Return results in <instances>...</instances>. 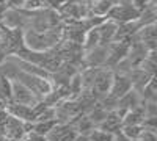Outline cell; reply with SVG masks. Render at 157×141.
<instances>
[{
    "instance_id": "obj_1",
    "label": "cell",
    "mask_w": 157,
    "mask_h": 141,
    "mask_svg": "<svg viewBox=\"0 0 157 141\" xmlns=\"http://www.w3.org/2000/svg\"><path fill=\"white\" fill-rule=\"evenodd\" d=\"M22 38L25 49L32 50V52H47V50L55 49L63 41V24L43 33L33 30H24Z\"/></svg>"
},
{
    "instance_id": "obj_2",
    "label": "cell",
    "mask_w": 157,
    "mask_h": 141,
    "mask_svg": "<svg viewBox=\"0 0 157 141\" xmlns=\"http://www.w3.org/2000/svg\"><path fill=\"white\" fill-rule=\"evenodd\" d=\"M14 80H17L19 83H22L25 88H29L39 100H43L52 91V89H54V85H52L50 80L43 79V77H38V75L27 74V72H24V71H19L17 72Z\"/></svg>"
},
{
    "instance_id": "obj_3",
    "label": "cell",
    "mask_w": 157,
    "mask_h": 141,
    "mask_svg": "<svg viewBox=\"0 0 157 141\" xmlns=\"http://www.w3.org/2000/svg\"><path fill=\"white\" fill-rule=\"evenodd\" d=\"M140 16V9H137L132 3H118L113 5L109 11V14L105 19L113 20L115 24H126V22H134Z\"/></svg>"
},
{
    "instance_id": "obj_4",
    "label": "cell",
    "mask_w": 157,
    "mask_h": 141,
    "mask_svg": "<svg viewBox=\"0 0 157 141\" xmlns=\"http://www.w3.org/2000/svg\"><path fill=\"white\" fill-rule=\"evenodd\" d=\"M11 102L19 104V105L35 107L39 102V99L30 91L29 88H25L17 80H11Z\"/></svg>"
},
{
    "instance_id": "obj_5",
    "label": "cell",
    "mask_w": 157,
    "mask_h": 141,
    "mask_svg": "<svg viewBox=\"0 0 157 141\" xmlns=\"http://www.w3.org/2000/svg\"><path fill=\"white\" fill-rule=\"evenodd\" d=\"M107 57H109V50L104 46H98L94 49L83 52V58H82V69L83 68H104L107 63Z\"/></svg>"
},
{
    "instance_id": "obj_6",
    "label": "cell",
    "mask_w": 157,
    "mask_h": 141,
    "mask_svg": "<svg viewBox=\"0 0 157 141\" xmlns=\"http://www.w3.org/2000/svg\"><path fill=\"white\" fill-rule=\"evenodd\" d=\"M113 77H115V72L113 69L110 68H99L98 72H96V77H94V85H93V91L102 99L105 97L110 91V86H112V82H113Z\"/></svg>"
},
{
    "instance_id": "obj_7",
    "label": "cell",
    "mask_w": 157,
    "mask_h": 141,
    "mask_svg": "<svg viewBox=\"0 0 157 141\" xmlns=\"http://www.w3.org/2000/svg\"><path fill=\"white\" fill-rule=\"evenodd\" d=\"M54 110H55V121L58 124H69L75 116L80 114L77 100H74V99H68V100L61 102Z\"/></svg>"
},
{
    "instance_id": "obj_8",
    "label": "cell",
    "mask_w": 157,
    "mask_h": 141,
    "mask_svg": "<svg viewBox=\"0 0 157 141\" xmlns=\"http://www.w3.org/2000/svg\"><path fill=\"white\" fill-rule=\"evenodd\" d=\"M2 25L6 27L8 30H25L27 28V16L22 9L17 8H6L5 16L2 20Z\"/></svg>"
},
{
    "instance_id": "obj_9",
    "label": "cell",
    "mask_w": 157,
    "mask_h": 141,
    "mask_svg": "<svg viewBox=\"0 0 157 141\" xmlns=\"http://www.w3.org/2000/svg\"><path fill=\"white\" fill-rule=\"evenodd\" d=\"M132 89V83H130L127 74H118L115 72V77H113V82H112V86H110V91H109V97L118 100L120 97H123L127 91Z\"/></svg>"
},
{
    "instance_id": "obj_10",
    "label": "cell",
    "mask_w": 157,
    "mask_h": 141,
    "mask_svg": "<svg viewBox=\"0 0 157 141\" xmlns=\"http://www.w3.org/2000/svg\"><path fill=\"white\" fill-rule=\"evenodd\" d=\"M46 138L47 141H74L77 138V132L71 124H57Z\"/></svg>"
},
{
    "instance_id": "obj_11",
    "label": "cell",
    "mask_w": 157,
    "mask_h": 141,
    "mask_svg": "<svg viewBox=\"0 0 157 141\" xmlns=\"http://www.w3.org/2000/svg\"><path fill=\"white\" fill-rule=\"evenodd\" d=\"M5 111L10 114V116L16 118L22 122H35V113H33L32 107L19 105V104H14V102H10V104L5 105Z\"/></svg>"
},
{
    "instance_id": "obj_12",
    "label": "cell",
    "mask_w": 157,
    "mask_h": 141,
    "mask_svg": "<svg viewBox=\"0 0 157 141\" xmlns=\"http://www.w3.org/2000/svg\"><path fill=\"white\" fill-rule=\"evenodd\" d=\"M116 28H118V24H115L113 20H102L98 25V32H99V46L107 47L109 44L113 43L115 39V35H116Z\"/></svg>"
},
{
    "instance_id": "obj_13",
    "label": "cell",
    "mask_w": 157,
    "mask_h": 141,
    "mask_svg": "<svg viewBox=\"0 0 157 141\" xmlns=\"http://www.w3.org/2000/svg\"><path fill=\"white\" fill-rule=\"evenodd\" d=\"M143 104V99L140 96V93H137L135 89H130V91H127L123 97L118 99L116 102V108H121V110H126V111H130L137 108L138 105Z\"/></svg>"
},
{
    "instance_id": "obj_14",
    "label": "cell",
    "mask_w": 157,
    "mask_h": 141,
    "mask_svg": "<svg viewBox=\"0 0 157 141\" xmlns=\"http://www.w3.org/2000/svg\"><path fill=\"white\" fill-rule=\"evenodd\" d=\"M127 77H129L130 83H132V89H135L137 93H141V89L145 88V86L149 83V80L152 79V77H155V75H151V74L145 72L143 69L137 68V69L130 71V72L127 74Z\"/></svg>"
},
{
    "instance_id": "obj_15",
    "label": "cell",
    "mask_w": 157,
    "mask_h": 141,
    "mask_svg": "<svg viewBox=\"0 0 157 141\" xmlns=\"http://www.w3.org/2000/svg\"><path fill=\"white\" fill-rule=\"evenodd\" d=\"M98 129L115 135V133H118V132H121V129H123V119L118 116L116 111H109L105 121H104V122L98 127Z\"/></svg>"
},
{
    "instance_id": "obj_16",
    "label": "cell",
    "mask_w": 157,
    "mask_h": 141,
    "mask_svg": "<svg viewBox=\"0 0 157 141\" xmlns=\"http://www.w3.org/2000/svg\"><path fill=\"white\" fill-rule=\"evenodd\" d=\"M112 6L113 5H112L110 0H93V2L90 3V17L105 19Z\"/></svg>"
},
{
    "instance_id": "obj_17",
    "label": "cell",
    "mask_w": 157,
    "mask_h": 141,
    "mask_svg": "<svg viewBox=\"0 0 157 141\" xmlns=\"http://www.w3.org/2000/svg\"><path fill=\"white\" fill-rule=\"evenodd\" d=\"M98 46H99V32H98V27H93V28H90L83 36L82 50L83 52H88V50L94 49Z\"/></svg>"
},
{
    "instance_id": "obj_18",
    "label": "cell",
    "mask_w": 157,
    "mask_h": 141,
    "mask_svg": "<svg viewBox=\"0 0 157 141\" xmlns=\"http://www.w3.org/2000/svg\"><path fill=\"white\" fill-rule=\"evenodd\" d=\"M99 69V68H98ZM96 68H83L80 69V79H82V86L83 89H93V85H94V77H96V72H98Z\"/></svg>"
},
{
    "instance_id": "obj_19",
    "label": "cell",
    "mask_w": 157,
    "mask_h": 141,
    "mask_svg": "<svg viewBox=\"0 0 157 141\" xmlns=\"http://www.w3.org/2000/svg\"><path fill=\"white\" fill-rule=\"evenodd\" d=\"M107 114H109V111L107 110H104L102 107H101V104H98L93 110H91L86 116H88V119L94 124V127H99L104 121H105V118H107Z\"/></svg>"
},
{
    "instance_id": "obj_20",
    "label": "cell",
    "mask_w": 157,
    "mask_h": 141,
    "mask_svg": "<svg viewBox=\"0 0 157 141\" xmlns=\"http://www.w3.org/2000/svg\"><path fill=\"white\" fill-rule=\"evenodd\" d=\"M58 122L55 119H52V121H44V122H33V127H32V133L35 135H43L46 136L54 127L57 125Z\"/></svg>"
},
{
    "instance_id": "obj_21",
    "label": "cell",
    "mask_w": 157,
    "mask_h": 141,
    "mask_svg": "<svg viewBox=\"0 0 157 141\" xmlns=\"http://www.w3.org/2000/svg\"><path fill=\"white\" fill-rule=\"evenodd\" d=\"M47 8L49 6L44 0H24V3L21 6V9L25 13H38V11H43Z\"/></svg>"
},
{
    "instance_id": "obj_22",
    "label": "cell",
    "mask_w": 157,
    "mask_h": 141,
    "mask_svg": "<svg viewBox=\"0 0 157 141\" xmlns=\"http://www.w3.org/2000/svg\"><path fill=\"white\" fill-rule=\"evenodd\" d=\"M141 99L145 102H157V93H155V77L149 80V83L141 89L140 93Z\"/></svg>"
},
{
    "instance_id": "obj_23",
    "label": "cell",
    "mask_w": 157,
    "mask_h": 141,
    "mask_svg": "<svg viewBox=\"0 0 157 141\" xmlns=\"http://www.w3.org/2000/svg\"><path fill=\"white\" fill-rule=\"evenodd\" d=\"M0 99L5 102V105L11 102V80L0 77Z\"/></svg>"
},
{
    "instance_id": "obj_24",
    "label": "cell",
    "mask_w": 157,
    "mask_h": 141,
    "mask_svg": "<svg viewBox=\"0 0 157 141\" xmlns=\"http://www.w3.org/2000/svg\"><path fill=\"white\" fill-rule=\"evenodd\" d=\"M143 130H145V129H143V125H123L121 133L126 135L127 138H130L132 141H138Z\"/></svg>"
},
{
    "instance_id": "obj_25",
    "label": "cell",
    "mask_w": 157,
    "mask_h": 141,
    "mask_svg": "<svg viewBox=\"0 0 157 141\" xmlns=\"http://www.w3.org/2000/svg\"><path fill=\"white\" fill-rule=\"evenodd\" d=\"M88 138L91 141H113V135L109 133V132H104L101 129H96L94 130H91V133L88 135Z\"/></svg>"
},
{
    "instance_id": "obj_26",
    "label": "cell",
    "mask_w": 157,
    "mask_h": 141,
    "mask_svg": "<svg viewBox=\"0 0 157 141\" xmlns=\"http://www.w3.org/2000/svg\"><path fill=\"white\" fill-rule=\"evenodd\" d=\"M145 118H157V102H145Z\"/></svg>"
},
{
    "instance_id": "obj_27",
    "label": "cell",
    "mask_w": 157,
    "mask_h": 141,
    "mask_svg": "<svg viewBox=\"0 0 157 141\" xmlns=\"http://www.w3.org/2000/svg\"><path fill=\"white\" fill-rule=\"evenodd\" d=\"M10 57V54H8V46H6V43H5V39L3 38H0V65L6 60Z\"/></svg>"
},
{
    "instance_id": "obj_28",
    "label": "cell",
    "mask_w": 157,
    "mask_h": 141,
    "mask_svg": "<svg viewBox=\"0 0 157 141\" xmlns=\"http://www.w3.org/2000/svg\"><path fill=\"white\" fill-rule=\"evenodd\" d=\"M138 141H157V132H151V130H143L140 135Z\"/></svg>"
},
{
    "instance_id": "obj_29",
    "label": "cell",
    "mask_w": 157,
    "mask_h": 141,
    "mask_svg": "<svg viewBox=\"0 0 157 141\" xmlns=\"http://www.w3.org/2000/svg\"><path fill=\"white\" fill-rule=\"evenodd\" d=\"M130 3H132L137 9H143V8H145L146 5H148V0H130Z\"/></svg>"
},
{
    "instance_id": "obj_30",
    "label": "cell",
    "mask_w": 157,
    "mask_h": 141,
    "mask_svg": "<svg viewBox=\"0 0 157 141\" xmlns=\"http://www.w3.org/2000/svg\"><path fill=\"white\" fill-rule=\"evenodd\" d=\"M113 141H132V139L127 138L126 135H123L121 132H118V133H115V135H113Z\"/></svg>"
},
{
    "instance_id": "obj_31",
    "label": "cell",
    "mask_w": 157,
    "mask_h": 141,
    "mask_svg": "<svg viewBox=\"0 0 157 141\" xmlns=\"http://www.w3.org/2000/svg\"><path fill=\"white\" fill-rule=\"evenodd\" d=\"M29 136H30V141H47V138H46V136H43V135L29 133Z\"/></svg>"
},
{
    "instance_id": "obj_32",
    "label": "cell",
    "mask_w": 157,
    "mask_h": 141,
    "mask_svg": "<svg viewBox=\"0 0 157 141\" xmlns=\"http://www.w3.org/2000/svg\"><path fill=\"white\" fill-rule=\"evenodd\" d=\"M6 8H8L6 3H0V24H2V20H3V16H5Z\"/></svg>"
},
{
    "instance_id": "obj_33",
    "label": "cell",
    "mask_w": 157,
    "mask_h": 141,
    "mask_svg": "<svg viewBox=\"0 0 157 141\" xmlns=\"http://www.w3.org/2000/svg\"><path fill=\"white\" fill-rule=\"evenodd\" d=\"M74 141H91V139L88 136H85V135H77V138Z\"/></svg>"
},
{
    "instance_id": "obj_34",
    "label": "cell",
    "mask_w": 157,
    "mask_h": 141,
    "mask_svg": "<svg viewBox=\"0 0 157 141\" xmlns=\"http://www.w3.org/2000/svg\"><path fill=\"white\" fill-rule=\"evenodd\" d=\"M3 36V28H2V25H0V38Z\"/></svg>"
},
{
    "instance_id": "obj_35",
    "label": "cell",
    "mask_w": 157,
    "mask_h": 141,
    "mask_svg": "<svg viewBox=\"0 0 157 141\" xmlns=\"http://www.w3.org/2000/svg\"><path fill=\"white\" fill-rule=\"evenodd\" d=\"M64 2H68V0H58V3L61 5V3H64Z\"/></svg>"
},
{
    "instance_id": "obj_36",
    "label": "cell",
    "mask_w": 157,
    "mask_h": 141,
    "mask_svg": "<svg viewBox=\"0 0 157 141\" xmlns=\"http://www.w3.org/2000/svg\"><path fill=\"white\" fill-rule=\"evenodd\" d=\"M8 2V0H0V3H6Z\"/></svg>"
},
{
    "instance_id": "obj_37",
    "label": "cell",
    "mask_w": 157,
    "mask_h": 141,
    "mask_svg": "<svg viewBox=\"0 0 157 141\" xmlns=\"http://www.w3.org/2000/svg\"><path fill=\"white\" fill-rule=\"evenodd\" d=\"M0 138H3V136H2V133H0Z\"/></svg>"
}]
</instances>
